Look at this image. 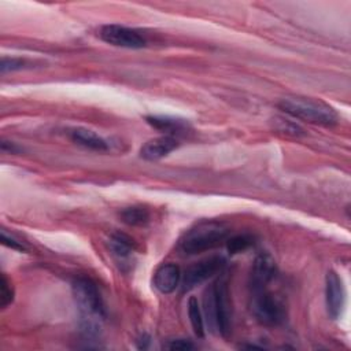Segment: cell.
<instances>
[{"label":"cell","instance_id":"cell-17","mask_svg":"<svg viewBox=\"0 0 351 351\" xmlns=\"http://www.w3.org/2000/svg\"><path fill=\"white\" fill-rule=\"evenodd\" d=\"M254 244V237L251 234H236L226 241V248L230 254H237L241 251H245Z\"/></svg>","mask_w":351,"mask_h":351},{"label":"cell","instance_id":"cell-11","mask_svg":"<svg viewBox=\"0 0 351 351\" xmlns=\"http://www.w3.org/2000/svg\"><path fill=\"white\" fill-rule=\"evenodd\" d=\"M108 248L111 251L112 258L119 265L122 270H126V266L130 267L132 265V256L134 252L133 240L122 233H115L110 237Z\"/></svg>","mask_w":351,"mask_h":351},{"label":"cell","instance_id":"cell-21","mask_svg":"<svg viewBox=\"0 0 351 351\" xmlns=\"http://www.w3.org/2000/svg\"><path fill=\"white\" fill-rule=\"evenodd\" d=\"M277 121H278V130H281V132H287V133H291L293 136H298L303 132L298 125H295L293 122H291L288 119L277 118Z\"/></svg>","mask_w":351,"mask_h":351},{"label":"cell","instance_id":"cell-10","mask_svg":"<svg viewBox=\"0 0 351 351\" xmlns=\"http://www.w3.org/2000/svg\"><path fill=\"white\" fill-rule=\"evenodd\" d=\"M178 147V141L174 136H160L148 140L140 149V156L145 160H158Z\"/></svg>","mask_w":351,"mask_h":351},{"label":"cell","instance_id":"cell-9","mask_svg":"<svg viewBox=\"0 0 351 351\" xmlns=\"http://www.w3.org/2000/svg\"><path fill=\"white\" fill-rule=\"evenodd\" d=\"M325 299L328 314L332 318H337L344 306V287L341 278L333 270L328 271L325 278Z\"/></svg>","mask_w":351,"mask_h":351},{"label":"cell","instance_id":"cell-23","mask_svg":"<svg viewBox=\"0 0 351 351\" xmlns=\"http://www.w3.org/2000/svg\"><path fill=\"white\" fill-rule=\"evenodd\" d=\"M1 149H3V151H8V152H11V154L19 151V148H18L14 143H8V141H4V140L1 141Z\"/></svg>","mask_w":351,"mask_h":351},{"label":"cell","instance_id":"cell-2","mask_svg":"<svg viewBox=\"0 0 351 351\" xmlns=\"http://www.w3.org/2000/svg\"><path fill=\"white\" fill-rule=\"evenodd\" d=\"M203 313L211 332L228 339L232 332V308L225 278L213 282L203 296Z\"/></svg>","mask_w":351,"mask_h":351},{"label":"cell","instance_id":"cell-6","mask_svg":"<svg viewBox=\"0 0 351 351\" xmlns=\"http://www.w3.org/2000/svg\"><path fill=\"white\" fill-rule=\"evenodd\" d=\"M225 266V259L222 256H210L206 259H202L193 265H191L184 276L181 277V289L182 292H188L193 289L195 287L200 285L214 274L222 270Z\"/></svg>","mask_w":351,"mask_h":351},{"label":"cell","instance_id":"cell-12","mask_svg":"<svg viewBox=\"0 0 351 351\" xmlns=\"http://www.w3.org/2000/svg\"><path fill=\"white\" fill-rule=\"evenodd\" d=\"M181 270L174 263L160 265L154 274V285L162 293H171L181 282Z\"/></svg>","mask_w":351,"mask_h":351},{"label":"cell","instance_id":"cell-16","mask_svg":"<svg viewBox=\"0 0 351 351\" xmlns=\"http://www.w3.org/2000/svg\"><path fill=\"white\" fill-rule=\"evenodd\" d=\"M188 315L189 321L192 325V329L197 337L204 336V319H203V313L200 310L199 302L196 298H189L188 300Z\"/></svg>","mask_w":351,"mask_h":351},{"label":"cell","instance_id":"cell-15","mask_svg":"<svg viewBox=\"0 0 351 351\" xmlns=\"http://www.w3.org/2000/svg\"><path fill=\"white\" fill-rule=\"evenodd\" d=\"M121 218L125 223L132 226H141L149 221V213L145 207L132 206L121 211Z\"/></svg>","mask_w":351,"mask_h":351},{"label":"cell","instance_id":"cell-3","mask_svg":"<svg viewBox=\"0 0 351 351\" xmlns=\"http://www.w3.org/2000/svg\"><path fill=\"white\" fill-rule=\"evenodd\" d=\"M285 114L314 125L330 126L339 119L337 112L328 103L306 96H288L278 103Z\"/></svg>","mask_w":351,"mask_h":351},{"label":"cell","instance_id":"cell-4","mask_svg":"<svg viewBox=\"0 0 351 351\" xmlns=\"http://www.w3.org/2000/svg\"><path fill=\"white\" fill-rule=\"evenodd\" d=\"M228 232V228L222 222H200L185 233L181 240V250L188 255L213 250L226 240Z\"/></svg>","mask_w":351,"mask_h":351},{"label":"cell","instance_id":"cell-14","mask_svg":"<svg viewBox=\"0 0 351 351\" xmlns=\"http://www.w3.org/2000/svg\"><path fill=\"white\" fill-rule=\"evenodd\" d=\"M145 121L155 129L160 132L169 133V136H173L174 133H182L188 129V123L184 119H176L170 117H159V115H149L145 118Z\"/></svg>","mask_w":351,"mask_h":351},{"label":"cell","instance_id":"cell-1","mask_svg":"<svg viewBox=\"0 0 351 351\" xmlns=\"http://www.w3.org/2000/svg\"><path fill=\"white\" fill-rule=\"evenodd\" d=\"M73 298L81 314V326L85 335H97L106 318L104 303L96 284L88 277H78L71 284Z\"/></svg>","mask_w":351,"mask_h":351},{"label":"cell","instance_id":"cell-7","mask_svg":"<svg viewBox=\"0 0 351 351\" xmlns=\"http://www.w3.org/2000/svg\"><path fill=\"white\" fill-rule=\"evenodd\" d=\"M100 37L114 47L138 49L145 47V38L134 29L121 25H106L100 29Z\"/></svg>","mask_w":351,"mask_h":351},{"label":"cell","instance_id":"cell-22","mask_svg":"<svg viewBox=\"0 0 351 351\" xmlns=\"http://www.w3.org/2000/svg\"><path fill=\"white\" fill-rule=\"evenodd\" d=\"M1 243H3L4 245H7V247L12 248V250H16V251H25L23 244H22L21 241H18L16 239H14L12 236H8V234L5 233V230H4V229L1 230Z\"/></svg>","mask_w":351,"mask_h":351},{"label":"cell","instance_id":"cell-20","mask_svg":"<svg viewBox=\"0 0 351 351\" xmlns=\"http://www.w3.org/2000/svg\"><path fill=\"white\" fill-rule=\"evenodd\" d=\"M193 347H195L193 343L189 340H185V339H173L165 344V348H167V350H180V351L192 350Z\"/></svg>","mask_w":351,"mask_h":351},{"label":"cell","instance_id":"cell-8","mask_svg":"<svg viewBox=\"0 0 351 351\" xmlns=\"http://www.w3.org/2000/svg\"><path fill=\"white\" fill-rule=\"evenodd\" d=\"M276 273H277V267L273 258L269 254L259 255L252 265V270L250 276V289L258 291V289L267 288V285L276 277Z\"/></svg>","mask_w":351,"mask_h":351},{"label":"cell","instance_id":"cell-18","mask_svg":"<svg viewBox=\"0 0 351 351\" xmlns=\"http://www.w3.org/2000/svg\"><path fill=\"white\" fill-rule=\"evenodd\" d=\"M14 300V289L5 274H1L0 280V306L5 308Z\"/></svg>","mask_w":351,"mask_h":351},{"label":"cell","instance_id":"cell-19","mask_svg":"<svg viewBox=\"0 0 351 351\" xmlns=\"http://www.w3.org/2000/svg\"><path fill=\"white\" fill-rule=\"evenodd\" d=\"M23 66H25V60L21 59V58H7V56H3L1 62H0V71H1V74H4V73H8V71L19 70Z\"/></svg>","mask_w":351,"mask_h":351},{"label":"cell","instance_id":"cell-13","mask_svg":"<svg viewBox=\"0 0 351 351\" xmlns=\"http://www.w3.org/2000/svg\"><path fill=\"white\" fill-rule=\"evenodd\" d=\"M70 137L74 143H77L78 145H82L88 149H93V151H107L108 149V143L99 136L97 133L85 129V128H75L70 132Z\"/></svg>","mask_w":351,"mask_h":351},{"label":"cell","instance_id":"cell-5","mask_svg":"<svg viewBox=\"0 0 351 351\" xmlns=\"http://www.w3.org/2000/svg\"><path fill=\"white\" fill-rule=\"evenodd\" d=\"M251 311L255 319L265 326H278L285 319V306L267 288L251 291Z\"/></svg>","mask_w":351,"mask_h":351}]
</instances>
